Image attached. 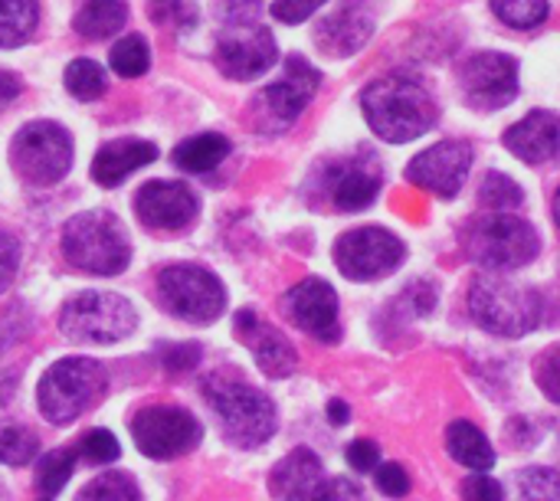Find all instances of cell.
Listing matches in <instances>:
<instances>
[{
    "instance_id": "1",
    "label": "cell",
    "mask_w": 560,
    "mask_h": 501,
    "mask_svg": "<svg viewBox=\"0 0 560 501\" xmlns=\"http://www.w3.org/2000/svg\"><path fill=\"white\" fill-rule=\"evenodd\" d=\"M361 112H364L371 131L390 144L417 141L440 118V108H436L433 95L423 89V82H417L413 75H404V72H387V75L374 79L361 92Z\"/></svg>"
},
{
    "instance_id": "2",
    "label": "cell",
    "mask_w": 560,
    "mask_h": 501,
    "mask_svg": "<svg viewBox=\"0 0 560 501\" xmlns=\"http://www.w3.org/2000/svg\"><path fill=\"white\" fill-rule=\"evenodd\" d=\"M62 256L79 272L118 276L131 263V243L112 210H85L62 226Z\"/></svg>"
},
{
    "instance_id": "3",
    "label": "cell",
    "mask_w": 560,
    "mask_h": 501,
    "mask_svg": "<svg viewBox=\"0 0 560 501\" xmlns=\"http://www.w3.org/2000/svg\"><path fill=\"white\" fill-rule=\"evenodd\" d=\"M203 397L213 407L223 433L236 446H262L276 433L272 400L233 374H210L203 381Z\"/></svg>"
},
{
    "instance_id": "4",
    "label": "cell",
    "mask_w": 560,
    "mask_h": 501,
    "mask_svg": "<svg viewBox=\"0 0 560 501\" xmlns=\"http://www.w3.org/2000/svg\"><path fill=\"white\" fill-rule=\"evenodd\" d=\"M469 312L479 328L499 338H522L541 325V295L502 276H479L469 289Z\"/></svg>"
},
{
    "instance_id": "5",
    "label": "cell",
    "mask_w": 560,
    "mask_h": 501,
    "mask_svg": "<svg viewBox=\"0 0 560 501\" xmlns=\"http://www.w3.org/2000/svg\"><path fill=\"white\" fill-rule=\"evenodd\" d=\"M105 368L92 358H62L39 381V410L49 423L66 427L79 420L105 394Z\"/></svg>"
},
{
    "instance_id": "6",
    "label": "cell",
    "mask_w": 560,
    "mask_h": 501,
    "mask_svg": "<svg viewBox=\"0 0 560 501\" xmlns=\"http://www.w3.org/2000/svg\"><path fill=\"white\" fill-rule=\"evenodd\" d=\"M10 167L30 187H52L72 167V138L56 121H30L10 141Z\"/></svg>"
},
{
    "instance_id": "7",
    "label": "cell",
    "mask_w": 560,
    "mask_h": 501,
    "mask_svg": "<svg viewBox=\"0 0 560 501\" xmlns=\"http://www.w3.org/2000/svg\"><path fill=\"white\" fill-rule=\"evenodd\" d=\"M466 249L469 256L495 272H512L528 266L538 249L541 240L535 233V226L522 217L512 213H486L482 220H476L466 233Z\"/></svg>"
},
{
    "instance_id": "8",
    "label": "cell",
    "mask_w": 560,
    "mask_h": 501,
    "mask_svg": "<svg viewBox=\"0 0 560 501\" xmlns=\"http://www.w3.org/2000/svg\"><path fill=\"white\" fill-rule=\"evenodd\" d=\"M138 325L135 305L115 292H79L62 305L59 328L69 341L82 345H115L128 338Z\"/></svg>"
},
{
    "instance_id": "9",
    "label": "cell",
    "mask_w": 560,
    "mask_h": 501,
    "mask_svg": "<svg viewBox=\"0 0 560 501\" xmlns=\"http://www.w3.org/2000/svg\"><path fill=\"white\" fill-rule=\"evenodd\" d=\"M158 299L174 318L190 322V325H210L226 308V292H223L220 279L210 269L190 266V263L161 269Z\"/></svg>"
},
{
    "instance_id": "10",
    "label": "cell",
    "mask_w": 560,
    "mask_h": 501,
    "mask_svg": "<svg viewBox=\"0 0 560 501\" xmlns=\"http://www.w3.org/2000/svg\"><path fill=\"white\" fill-rule=\"evenodd\" d=\"M279 59L272 33L256 23V16H223V30L217 36V66L230 79H256L272 69Z\"/></svg>"
},
{
    "instance_id": "11",
    "label": "cell",
    "mask_w": 560,
    "mask_h": 501,
    "mask_svg": "<svg viewBox=\"0 0 560 501\" xmlns=\"http://www.w3.org/2000/svg\"><path fill=\"white\" fill-rule=\"evenodd\" d=\"M404 256H407L404 243L384 226H361V230L345 233L335 243V263H338L341 276H348L351 282L384 279V276L397 272Z\"/></svg>"
},
{
    "instance_id": "12",
    "label": "cell",
    "mask_w": 560,
    "mask_h": 501,
    "mask_svg": "<svg viewBox=\"0 0 560 501\" xmlns=\"http://www.w3.org/2000/svg\"><path fill=\"white\" fill-rule=\"evenodd\" d=\"M131 436L148 459H177L200 443L203 430L180 407H144L131 420Z\"/></svg>"
},
{
    "instance_id": "13",
    "label": "cell",
    "mask_w": 560,
    "mask_h": 501,
    "mask_svg": "<svg viewBox=\"0 0 560 501\" xmlns=\"http://www.w3.org/2000/svg\"><path fill=\"white\" fill-rule=\"evenodd\" d=\"M459 85L472 108H505L518 95V59L509 53H476L459 72Z\"/></svg>"
},
{
    "instance_id": "14",
    "label": "cell",
    "mask_w": 560,
    "mask_h": 501,
    "mask_svg": "<svg viewBox=\"0 0 560 501\" xmlns=\"http://www.w3.org/2000/svg\"><path fill=\"white\" fill-rule=\"evenodd\" d=\"M469 167H472V148L466 141H440L410 161L407 177L420 190H430L436 197H456L469 177Z\"/></svg>"
},
{
    "instance_id": "15",
    "label": "cell",
    "mask_w": 560,
    "mask_h": 501,
    "mask_svg": "<svg viewBox=\"0 0 560 501\" xmlns=\"http://www.w3.org/2000/svg\"><path fill=\"white\" fill-rule=\"evenodd\" d=\"M289 322L318 341H338V292L322 279H305L285 292L282 302Z\"/></svg>"
},
{
    "instance_id": "16",
    "label": "cell",
    "mask_w": 560,
    "mask_h": 501,
    "mask_svg": "<svg viewBox=\"0 0 560 501\" xmlns=\"http://www.w3.org/2000/svg\"><path fill=\"white\" fill-rule=\"evenodd\" d=\"M318 85H322L318 69L308 59H302V56H289L282 79L272 82V85H266V92L259 95V105H262V112L272 121L292 125L308 108V102L315 98Z\"/></svg>"
},
{
    "instance_id": "17",
    "label": "cell",
    "mask_w": 560,
    "mask_h": 501,
    "mask_svg": "<svg viewBox=\"0 0 560 501\" xmlns=\"http://www.w3.org/2000/svg\"><path fill=\"white\" fill-rule=\"evenodd\" d=\"M135 210L144 226L154 230H184L197 220V197L180 180H151L138 190Z\"/></svg>"
},
{
    "instance_id": "18",
    "label": "cell",
    "mask_w": 560,
    "mask_h": 501,
    "mask_svg": "<svg viewBox=\"0 0 560 501\" xmlns=\"http://www.w3.org/2000/svg\"><path fill=\"white\" fill-rule=\"evenodd\" d=\"M505 148L525 164H545L560 154V118L555 112H532L505 131Z\"/></svg>"
},
{
    "instance_id": "19",
    "label": "cell",
    "mask_w": 560,
    "mask_h": 501,
    "mask_svg": "<svg viewBox=\"0 0 560 501\" xmlns=\"http://www.w3.org/2000/svg\"><path fill=\"white\" fill-rule=\"evenodd\" d=\"M269 492L276 501H322L325 473L312 450H292L269 476Z\"/></svg>"
},
{
    "instance_id": "20",
    "label": "cell",
    "mask_w": 560,
    "mask_h": 501,
    "mask_svg": "<svg viewBox=\"0 0 560 501\" xmlns=\"http://www.w3.org/2000/svg\"><path fill=\"white\" fill-rule=\"evenodd\" d=\"M236 335H240L243 345H249V351L256 354L262 374H269V377H289L295 371V364H299L295 348L276 328H269L266 322H259L249 308L236 315Z\"/></svg>"
},
{
    "instance_id": "21",
    "label": "cell",
    "mask_w": 560,
    "mask_h": 501,
    "mask_svg": "<svg viewBox=\"0 0 560 501\" xmlns=\"http://www.w3.org/2000/svg\"><path fill=\"white\" fill-rule=\"evenodd\" d=\"M151 161H158V148L151 141L141 138H118L98 148V154L92 158V180L98 187H118L131 171L148 167Z\"/></svg>"
},
{
    "instance_id": "22",
    "label": "cell",
    "mask_w": 560,
    "mask_h": 501,
    "mask_svg": "<svg viewBox=\"0 0 560 501\" xmlns=\"http://www.w3.org/2000/svg\"><path fill=\"white\" fill-rule=\"evenodd\" d=\"M371 33H374V20L364 10H358V7H345V10L325 16L315 26V39L331 56H351V53H358L371 39Z\"/></svg>"
},
{
    "instance_id": "23",
    "label": "cell",
    "mask_w": 560,
    "mask_h": 501,
    "mask_svg": "<svg viewBox=\"0 0 560 501\" xmlns=\"http://www.w3.org/2000/svg\"><path fill=\"white\" fill-rule=\"evenodd\" d=\"M446 450H450V456H453L459 466H466V469H472V473H489V469L495 466V450H492V443H489L486 433H482L476 423H469V420H456V423L446 430Z\"/></svg>"
},
{
    "instance_id": "24",
    "label": "cell",
    "mask_w": 560,
    "mask_h": 501,
    "mask_svg": "<svg viewBox=\"0 0 560 501\" xmlns=\"http://www.w3.org/2000/svg\"><path fill=\"white\" fill-rule=\"evenodd\" d=\"M377 190H381V177H377L374 171L358 167V164L341 167V171L335 174V180H331V200H335V207L345 210V213H354V210L371 207L374 197H377Z\"/></svg>"
},
{
    "instance_id": "25",
    "label": "cell",
    "mask_w": 560,
    "mask_h": 501,
    "mask_svg": "<svg viewBox=\"0 0 560 501\" xmlns=\"http://www.w3.org/2000/svg\"><path fill=\"white\" fill-rule=\"evenodd\" d=\"M128 20V3L125 0H85L75 10V33L85 39H105L112 33H118Z\"/></svg>"
},
{
    "instance_id": "26",
    "label": "cell",
    "mask_w": 560,
    "mask_h": 501,
    "mask_svg": "<svg viewBox=\"0 0 560 501\" xmlns=\"http://www.w3.org/2000/svg\"><path fill=\"white\" fill-rule=\"evenodd\" d=\"M226 154H230V141L217 131H207V135H194L180 141L174 151V164L187 174H203V171H213Z\"/></svg>"
},
{
    "instance_id": "27",
    "label": "cell",
    "mask_w": 560,
    "mask_h": 501,
    "mask_svg": "<svg viewBox=\"0 0 560 501\" xmlns=\"http://www.w3.org/2000/svg\"><path fill=\"white\" fill-rule=\"evenodd\" d=\"M39 23V0H0V49L23 46Z\"/></svg>"
},
{
    "instance_id": "28",
    "label": "cell",
    "mask_w": 560,
    "mask_h": 501,
    "mask_svg": "<svg viewBox=\"0 0 560 501\" xmlns=\"http://www.w3.org/2000/svg\"><path fill=\"white\" fill-rule=\"evenodd\" d=\"M66 89L82 98V102H95L98 95H105L108 89V79H105V69L95 62V59H72L66 66V75H62Z\"/></svg>"
},
{
    "instance_id": "29",
    "label": "cell",
    "mask_w": 560,
    "mask_h": 501,
    "mask_svg": "<svg viewBox=\"0 0 560 501\" xmlns=\"http://www.w3.org/2000/svg\"><path fill=\"white\" fill-rule=\"evenodd\" d=\"M75 459H79L75 450H52L49 456L39 459V466H36V489H39L43 499H52L72 479Z\"/></svg>"
},
{
    "instance_id": "30",
    "label": "cell",
    "mask_w": 560,
    "mask_h": 501,
    "mask_svg": "<svg viewBox=\"0 0 560 501\" xmlns=\"http://www.w3.org/2000/svg\"><path fill=\"white\" fill-rule=\"evenodd\" d=\"M108 66H112L118 75H125V79H138V75H144V72H148V66H151L148 39H144V36H138V33H131V36L118 39V43L112 46V53H108Z\"/></svg>"
},
{
    "instance_id": "31",
    "label": "cell",
    "mask_w": 560,
    "mask_h": 501,
    "mask_svg": "<svg viewBox=\"0 0 560 501\" xmlns=\"http://www.w3.org/2000/svg\"><path fill=\"white\" fill-rule=\"evenodd\" d=\"M492 13L512 30H535L548 20V0H489Z\"/></svg>"
},
{
    "instance_id": "32",
    "label": "cell",
    "mask_w": 560,
    "mask_h": 501,
    "mask_svg": "<svg viewBox=\"0 0 560 501\" xmlns=\"http://www.w3.org/2000/svg\"><path fill=\"white\" fill-rule=\"evenodd\" d=\"M39 450V440L33 430L20 423H0V463L3 466H26Z\"/></svg>"
},
{
    "instance_id": "33",
    "label": "cell",
    "mask_w": 560,
    "mask_h": 501,
    "mask_svg": "<svg viewBox=\"0 0 560 501\" xmlns=\"http://www.w3.org/2000/svg\"><path fill=\"white\" fill-rule=\"evenodd\" d=\"M75 501H141L138 482L125 473H105L98 479H92Z\"/></svg>"
},
{
    "instance_id": "34",
    "label": "cell",
    "mask_w": 560,
    "mask_h": 501,
    "mask_svg": "<svg viewBox=\"0 0 560 501\" xmlns=\"http://www.w3.org/2000/svg\"><path fill=\"white\" fill-rule=\"evenodd\" d=\"M479 200H482L492 213H509L512 207H518V203L525 200V190H522L512 177L492 171V174L486 177L482 190H479Z\"/></svg>"
},
{
    "instance_id": "35",
    "label": "cell",
    "mask_w": 560,
    "mask_h": 501,
    "mask_svg": "<svg viewBox=\"0 0 560 501\" xmlns=\"http://www.w3.org/2000/svg\"><path fill=\"white\" fill-rule=\"evenodd\" d=\"M522 501H560V473L555 469H528L518 476Z\"/></svg>"
},
{
    "instance_id": "36",
    "label": "cell",
    "mask_w": 560,
    "mask_h": 501,
    "mask_svg": "<svg viewBox=\"0 0 560 501\" xmlns=\"http://www.w3.org/2000/svg\"><path fill=\"white\" fill-rule=\"evenodd\" d=\"M79 456L89 459L92 466H108L121 456L118 450V440L108 433V430H89L79 443Z\"/></svg>"
},
{
    "instance_id": "37",
    "label": "cell",
    "mask_w": 560,
    "mask_h": 501,
    "mask_svg": "<svg viewBox=\"0 0 560 501\" xmlns=\"http://www.w3.org/2000/svg\"><path fill=\"white\" fill-rule=\"evenodd\" d=\"M538 387L545 391L548 400L560 404V348L548 351L538 364Z\"/></svg>"
},
{
    "instance_id": "38",
    "label": "cell",
    "mask_w": 560,
    "mask_h": 501,
    "mask_svg": "<svg viewBox=\"0 0 560 501\" xmlns=\"http://www.w3.org/2000/svg\"><path fill=\"white\" fill-rule=\"evenodd\" d=\"M377 489H381L387 499H404V496L410 492V479H407L404 466H397V463L377 466Z\"/></svg>"
},
{
    "instance_id": "39",
    "label": "cell",
    "mask_w": 560,
    "mask_h": 501,
    "mask_svg": "<svg viewBox=\"0 0 560 501\" xmlns=\"http://www.w3.org/2000/svg\"><path fill=\"white\" fill-rule=\"evenodd\" d=\"M151 16L158 23H177L180 26V16L187 23H194L197 20V10L187 0H151Z\"/></svg>"
},
{
    "instance_id": "40",
    "label": "cell",
    "mask_w": 560,
    "mask_h": 501,
    "mask_svg": "<svg viewBox=\"0 0 560 501\" xmlns=\"http://www.w3.org/2000/svg\"><path fill=\"white\" fill-rule=\"evenodd\" d=\"M463 499L466 501H505L502 499V486L495 479H489L486 473H476L463 482Z\"/></svg>"
},
{
    "instance_id": "41",
    "label": "cell",
    "mask_w": 560,
    "mask_h": 501,
    "mask_svg": "<svg viewBox=\"0 0 560 501\" xmlns=\"http://www.w3.org/2000/svg\"><path fill=\"white\" fill-rule=\"evenodd\" d=\"M325 0H276L272 3V16L282 20V23H302L308 20Z\"/></svg>"
},
{
    "instance_id": "42",
    "label": "cell",
    "mask_w": 560,
    "mask_h": 501,
    "mask_svg": "<svg viewBox=\"0 0 560 501\" xmlns=\"http://www.w3.org/2000/svg\"><path fill=\"white\" fill-rule=\"evenodd\" d=\"M16 266H20V243L10 233L0 230V292L13 282Z\"/></svg>"
},
{
    "instance_id": "43",
    "label": "cell",
    "mask_w": 560,
    "mask_h": 501,
    "mask_svg": "<svg viewBox=\"0 0 560 501\" xmlns=\"http://www.w3.org/2000/svg\"><path fill=\"white\" fill-rule=\"evenodd\" d=\"M345 456H348V466H354L358 473H371L381 463V450L371 440H354Z\"/></svg>"
},
{
    "instance_id": "44",
    "label": "cell",
    "mask_w": 560,
    "mask_h": 501,
    "mask_svg": "<svg viewBox=\"0 0 560 501\" xmlns=\"http://www.w3.org/2000/svg\"><path fill=\"white\" fill-rule=\"evenodd\" d=\"M200 358L197 345H180V348H164V368L167 371H190Z\"/></svg>"
},
{
    "instance_id": "45",
    "label": "cell",
    "mask_w": 560,
    "mask_h": 501,
    "mask_svg": "<svg viewBox=\"0 0 560 501\" xmlns=\"http://www.w3.org/2000/svg\"><path fill=\"white\" fill-rule=\"evenodd\" d=\"M322 501H361V489H358L351 479L338 476V479H328V482H325Z\"/></svg>"
},
{
    "instance_id": "46",
    "label": "cell",
    "mask_w": 560,
    "mask_h": 501,
    "mask_svg": "<svg viewBox=\"0 0 560 501\" xmlns=\"http://www.w3.org/2000/svg\"><path fill=\"white\" fill-rule=\"evenodd\" d=\"M16 92H20V79H16L13 72L0 69V112L16 98Z\"/></svg>"
},
{
    "instance_id": "47",
    "label": "cell",
    "mask_w": 560,
    "mask_h": 501,
    "mask_svg": "<svg viewBox=\"0 0 560 501\" xmlns=\"http://www.w3.org/2000/svg\"><path fill=\"white\" fill-rule=\"evenodd\" d=\"M328 417H331V423H335V427L348 423V404H341V400H331V404H328Z\"/></svg>"
},
{
    "instance_id": "48",
    "label": "cell",
    "mask_w": 560,
    "mask_h": 501,
    "mask_svg": "<svg viewBox=\"0 0 560 501\" xmlns=\"http://www.w3.org/2000/svg\"><path fill=\"white\" fill-rule=\"evenodd\" d=\"M555 220H558V226H560V190L555 194Z\"/></svg>"
},
{
    "instance_id": "49",
    "label": "cell",
    "mask_w": 560,
    "mask_h": 501,
    "mask_svg": "<svg viewBox=\"0 0 560 501\" xmlns=\"http://www.w3.org/2000/svg\"><path fill=\"white\" fill-rule=\"evenodd\" d=\"M0 501H7V489L3 486H0Z\"/></svg>"
},
{
    "instance_id": "50",
    "label": "cell",
    "mask_w": 560,
    "mask_h": 501,
    "mask_svg": "<svg viewBox=\"0 0 560 501\" xmlns=\"http://www.w3.org/2000/svg\"><path fill=\"white\" fill-rule=\"evenodd\" d=\"M43 501H52V499H43Z\"/></svg>"
}]
</instances>
